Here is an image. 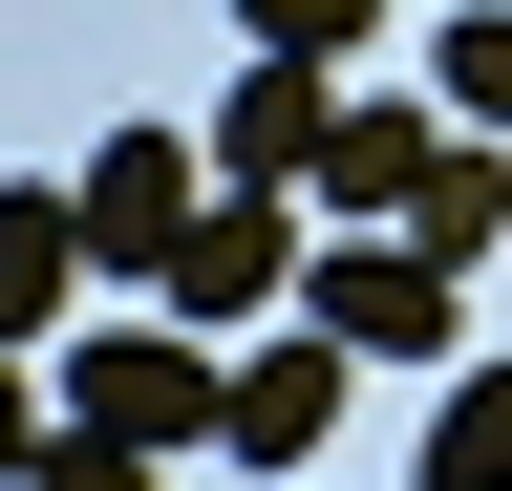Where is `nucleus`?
I'll list each match as a JSON object with an SVG mask.
<instances>
[{
    "instance_id": "0eeeda50",
    "label": "nucleus",
    "mask_w": 512,
    "mask_h": 491,
    "mask_svg": "<svg viewBox=\"0 0 512 491\" xmlns=\"http://www.w3.org/2000/svg\"><path fill=\"white\" fill-rule=\"evenodd\" d=\"M256 299H299V214L278 193H214L192 257H171V321H256Z\"/></svg>"
},
{
    "instance_id": "9d476101",
    "label": "nucleus",
    "mask_w": 512,
    "mask_h": 491,
    "mask_svg": "<svg viewBox=\"0 0 512 491\" xmlns=\"http://www.w3.org/2000/svg\"><path fill=\"white\" fill-rule=\"evenodd\" d=\"M427 491H512V363H448V406H427Z\"/></svg>"
},
{
    "instance_id": "7ed1b4c3",
    "label": "nucleus",
    "mask_w": 512,
    "mask_h": 491,
    "mask_svg": "<svg viewBox=\"0 0 512 491\" xmlns=\"http://www.w3.org/2000/svg\"><path fill=\"white\" fill-rule=\"evenodd\" d=\"M214 406H235V363L214 321H107V342H64V427H128V449H214Z\"/></svg>"
},
{
    "instance_id": "39448f33",
    "label": "nucleus",
    "mask_w": 512,
    "mask_h": 491,
    "mask_svg": "<svg viewBox=\"0 0 512 491\" xmlns=\"http://www.w3.org/2000/svg\"><path fill=\"white\" fill-rule=\"evenodd\" d=\"M320 107H342V65H278V43H256V65L214 86V129H192L214 193H299V171H320Z\"/></svg>"
},
{
    "instance_id": "f8f14e48",
    "label": "nucleus",
    "mask_w": 512,
    "mask_h": 491,
    "mask_svg": "<svg viewBox=\"0 0 512 491\" xmlns=\"http://www.w3.org/2000/svg\"><path fill=\"white\" fill-rule=\"evenodd\" d=\"M384 0H235V43H278V65H363Z\"/></svg>"
},
{
    "instance_id": "423d86ee",
    "label": "nucleus",
    "mask_w": 512,
    "mask_h": 491,
    "mask_svg": "<svg viewBox=\"0 0 512 491\" xmlns=\"http://www.w3.org/2000/svg\"><path fill=\"white\" fill-rule=\"evenodd\" d=\"M427 150H448L427 107H363V86H342V107H320V171H299V193H320V214H363V235H406V193H427Z\"/></svg>"
},
{
    "instance_id": "ddd939ff",
    "label": "nucleus",
    "mask_w": 512,
    "mask_h": 491,
    "mask_svg": "<svg viewBox=\"0 0 512 491\" xmlns=\"http://www.w3.org/2000/svg\"><path fill=\"white\" fill-rule=\"evenodd\" d=\"M22 491H171V449H128V427H64V449H43Z\"/></svg>"
},
{
    "instance_id": "4468645a",
    "label": "nucleus",
    "mask_w": 512,
    "mask_h": 491,
    "mask_svg": "<svg viewBox=\"0 0 512 491\" xmlns=\"http://www.w3.org/2000/svg\"><path fill=\"white\" fill-rule=\"evenodd\" d=\"M43 449H64V385H22V342H0V491H22Z\"/></svg>"
},
{
    "instance_id": "9b49d317",
    "label": "nucleus",
    "mask_w": 512,
    "mask_h": 491,
    "mask_svg": "<svg viewBox=\"0 0 512 491\" xmlns=\"http://www.w3.org/2000/svg\"><path fill=\"white\" fill-rule=\"evenodd\" d=\"M427 107H470V129L512 150V0H448V43H427Z\"/></svg>"
},
{
    "instance_id": "f257e3e1",
    "label": "nucleus",
    "mask_w": 512,
    "mask_h": 491,
    "mask_svg": "<svg viewBox=\"0 0 512 491\" xmlns=\"http://www.w3.org/2000/svg\"><path fill=\"white\" fill-rule=\"evenodd\" d=\"M299 321H342L363 363H448V342H470V278H448L427 235H363V214H320V235H299Z\"/></svg>"
},
{
    "instance_id": "6e6552de",
    "label": "nucleus",
    "mask_w": 512,
    "mask_h": 491,
    "mask_svg": "<svg viewBox=\"0 0 512 491\" xmlns=\"http://www.w3.org/2000/svg\"><path fill=\"white\" fill-rule=\"evenodd\" d=\"M64 278H86V193H0V342H43Z\"/></svg>"
},
{
    "instance_id": "1a4fd4ad",
    "label": "nucleus",
    "mask_w": 512,
    "mask_h": 491,
    "mask_svg": "<svg viewBox=\"0 0 512 491\" xmlns=\"http://www.w3.org/2000/svg\"><path fill=\"white\" fill-rule=\"evenodd\" d=\"M406 235H427L448 278H470L491 235H512V150H491V129H448V150H427V193H406Z\"/></svg>"
},
{
    "instance_id": "20e7f679",
    "label": "nucleus",
    "mask_w": 512,
    "mask_h": 491,
    "mask_svg": "<svg viewBox=\"0 0 512 491\" xmlns=\"http://www.w3.org/2000/svg\"><path fill=\"white\" fill-rule=\"evenodd\" d=\"M342 321H299V342H256L235 363V406H214V449H256V470H320V449H342Z\"/></svg>"
},
{
    "instance_id": "f03ea898",
    "label": "nucleus",
    "mask_w": 512,
    "mask_h": 491,
    "mask_svg": "<svg viewBox=\"0 0 512 491\" xmlns=\"http://www.w3.org/2000/svg\"><path fill=\"white\" fill-rule=\"evenodd\" d=\"M86 193V278H128V299H171V257H192V214H214V150L171 129V107H128V129L64 171Z\"/></svg>"
}]
</instances>
